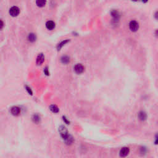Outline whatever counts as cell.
<instances>
[{"instance_id": "4", "label": "cell", "mask_w": 158, "mask_h": 158, "mask_svg": "<svg viewBox=\"0 0 158 158\" xmlns=\"http://www.w3.org/2000/svg\"><path fill=\"white\" fill-rule=\"evenodd\" d=\"M20 13V9L17 6H12L9 9V14L11 16L16 17Z\"/></svg>"}, {"instance_id": "19", "label": "cell", "mask_w": 158, "mask_h": 158, "mask_svg": "<svg viewBox=\"0 0 158 158\" xmlns=\"http://www.w3.org/2000/svg\"><path fill=\"white\" fill-rule=\"evenodd\" d=\"M147 152V150H146L145 148H140V153L141 154H143V155H144V154H145V153Z\"/></svg>"}, {"instance_id": "6", "label": "cell", "mask_w": 158, "mask_h": 158, "mask_svg": "<svg viewBox=\"0 0 158 158\" xmlns=\"http://www.w3.org/2000/svg\"><path fill=\"white\" fill-rule=\"evenodd\" d=\"M74 70H75V72L77 74H82V73L84 71V67H83V65L81 64H77L75 65V67H74Z\"/></svg>"}, {"instance_id": "18", "label": "cell", "mask_w": 158, "mask_h": 158, "mask_svg": "<svg viewBox=\"0 0 158 158\" xmlns=\"http://www.w3.org/2000/svg\"><path fill=\"white\" fill-rule=\"evenodd\" d=\"M25 89L29 95H33V92H32V90H31V88H30V87H28V86H25Z\"/></svg>"}, {"instance_id": "22", "label": "cell", "mask_w": 158, "mask_h": 158, "mask_svg": "<svg viewBox=\"0 0 158 158\" xmlns=\"http://www.w3.org/2000/svg\"><path fill=\"white\" fill-rule=\"evenodd\" d=\"M155 18H156V19H158V11L156 12L155 13Z\"/></svg>"}, {"instance_id": "10", "label": "cell", "mask_w": 158, "mask_h": 158, "mask_svg": "<svg viewBox=\"0 0 158 158\" xmlns=\"http://www.w3.org/2000/svg\"><path fill=\"white\" fill-rule=\"evenodd\" d=\"M55 23L52 20H48L46 23V27L47 28V29L49 30H52L53 29H54L55 28Z\"/></svg>"}, {"instance_id": "14", "label": "cell", "mask_w": 158, "mask_h": 158, "mask_svg": "<svg viewBox=\"0 0 158 158\" xmlns=\"http://www.w3.org/2000/svg\"><path fill=\"white\" fill-rule=\"evenodd\" d=\"M69 41H70V40H68V39L67 40H63V41H61V42L60 43H59L58 45H57V49H58V50H60V49H61V48H62L63 46H64L65 45H66V43H67Z\"/></svg>"}, {"instance_id": "1", "label": "cell", "mask_w": 158, "mask_h": 158, "mask_svg": "<svg viewBox=\"0 0 158 158\" xmlns=\"http://www.w3.org/2000/svg\"><path fill=\"white\" fill-rule=\"evenodd\" d=\"M59 135L61 136V138L63 140L65 144L67 145H70L74 143V138L70 134H69L66 127H64V125H61L59 127Z\"/></svg>"}, {"instance_id": "12", "label": "cell", "mask_w": 158, "mask_h": 158, "mask_svg": "<svg viewBox=\"0 0 158 158\" xmlns=\"http://www.w3.org/2000/svg\"><path fill=\"white\" fill-rule=\"evenodd\" d=\"M49 109L53 113L56 114L59 112V109L58 107L56 105H55V104H51V105L49 106Z\"/></svg>"}, {"instance_id": "2", "label": "cell", "mask_w": 158, "mask_h": 158, "mask_svg": "<svg viewBox=\"0 0 158 158\" xmlns=\"http://www.w3.org/2000/svg\"><path fill=\"white\" fill-rule=\"evenodd\" d=\"M129 153H130V148L129 147H122V148L120 150L119 153V155L121 158H125L129 155Z\"/></svg>"}, {"instance_id": "20", "label": "cell", "mask_w": 158, "mask_h": 158, "mask_svg": "<svg viewBox=\"0 0 158 158\" xmlns=\"http://www.w3.org/2000/svg\"><path fill=\"white\" fill-rule=\"evenodd\" d=\"M44 72L46 75H49V72H48V67H46L44 69Z\"/></svg>"}, {"instance_id": "9", "label": "cell", "mask_w": 158, "mask_h": 158, "mask_svg": "<svg viewBox=\"0 0 158 158\" xmlns=\"http://www.w3.org/2000/svg\"><path fill=\"white\" fill-rule=\"evenodd\" d=\"M138 118L139 119L140 121H145L147 119V114L145 111L139 112L138 114Z\"/></svg>"}, {"instance_id": "15", "label": "cell", "mask_w": 158, "mask_h": 158, "mask_svg": "<svg viewBox=\"0 0 158 158\" xmlns=\"http://www.w3.org/2000/svg\"><path fill=\"white\" fill-rule=\"evenodd\" d=\"M61 61L63 64H68L70 62V57L67 56H64L61 58Z\"/></svg>"}, {"instance_id": "16", "label": "cell", "mask_w": 158, "mask_h": 158, "mask_svg": "<svg viewBox=\"0 0 158 158\" xmlns=\"http://www.w3.org/2000/svg\"><path fill=\"white\" fill-rule=\"evenodd\" d=\"M36 4L38 7H43L46 4V1L44 0H38L36 1Z\"/></svg>"}, {"instance_id": "3", "label": "cell", "mask_w": 158, "mask_h": 158, "mask_svg": "<svg viewBox=\"0 0 158 158\" xmlns=\"http://www.w3.org/2000/svg\"><path fill=\"white\" fill-rule=\"evenodd\" d=\"M129 28L132 32H137L139 28V24L135 20H132L129 23Z\"/></svg>"}, {"instance_id": "8", "label": "cell", "mask_w": 158, "mask_h": 158, "mask_svg": "<svg viewBox=\"0 0 158 158\" xmlns=\"http://www.w3.org/2000/svg\"><path fill=\"white\" fill-rule=\"evenodd\" d=\"M111 15L113 17V19L114 20H119L120 19V17H121V15H120L119 12L118 11H117L116 9H114L111 11Z\"/></svg>"}, {"instance_id": "23", "label": "cell", "mask_w": 158, "mask_h": 158, "mask_svg": "<svg viewBox=\"0 0 158 158\" xmlns=\"http://www.w3.org/2000/svg\"><path fill=\"white\" fill-rule=\"evenodd\" d=\"M155 143H156V144H158V135H157V137H156V141H155Z\"/></svg>"}, {"instance_id": "11", "label": "cell", "mask_w": 158, "mask_h": 158, "mask_svg": "<svg viewBox=\"0 0 158 158\" xmlns=\"http://www.w3.org/2000/svg\"><path fill=\"white\" fill-rule=\"evenodd\" d=\"M32 120L34 123L38 124L40 123V121H41V117H40V115L35 113V114H34L33 116H32Z\"/></svg>"}, {"instance_id": "7", "label": "cell", "mask_w": 158, "mask_h": 158, "mask_svg": "<svg viewBox=\"0 0 158 158\" xmlns=\"http://www.w3.org/2000/svg\"><path fill=\"white\" fill-rule=\"evenodd\" d=\"M44 61H45V56H44V54L43 53H40L38 55L37 57H36V63L37 65H41L43 63Z\"/></svg>"}, {"instance_id": "17", "label": "cell", "mask_w": 158, "mask_h": 158, "mask_svg": "<svg viewBox=\"0 0 158 158\" xmlns=\"http://www.w3.org/2000/svg\"><path fill=\"white\" fill-rule=\"evenodd\" d=\"M62 120H63L65 124H67V125L70 124V121H69V120L68 119L66 116H62Z\"/></svg>"}, {"instance_id": "5", "label": "cell", "mask_w": 158, "mask_h": 158, "mask_svg": "<svg viewBox=\"0 0 158 158\" xmlns=\"http://www.w3.org/2000/svg\"><path fill=\"white\" fill-rule=\"evenodd\" d=\"M11 114L14 116H18L21 113V109L18 106H13L11 108L10 110Z\"/></svg>"}, {"instance_id": "24", "label": "cell", "mask_w": 158, "mask_h": 158, "mask_svg": "<svg viewBox=\"0 0 158 158\" xmlns=\"http://www.w3.org/2000/svg\"><path fill=\"white\" fill-rule=\"evenodd\" d=\"M156 36H158V30H156Z\"/></svg>"}, {"instance_id": "21", "label": "cell", "mask_w": 158, "mask_h": 158, "mask_svg": "<svg viewBox=\"0 0 158 158\" xmlns=\"http://www.w3.org/2000/svg\"><path fill=\"white\" fill-rule=\"evenodd\" d=\"M0 22H1V25H0V29H2V27H3V25H4L3 22H2V20H0Z\"/></svg>"}, {"instance_id": "13", "label": "cell", "mask_w": 158, "mask_h": 158, "mask_svg": "<svg viewBox=\"0 0 158 158\" xmlns=\"http://www.w3.org/2000/svg\"><path fill=\"white\" fill-rule=\"evenodd\" d=\"M36 36L35 33H31L28 34V40H29L30 41H31V42H34V41L36 40Z\"/></svg>"}]
</instances>
